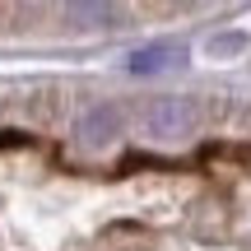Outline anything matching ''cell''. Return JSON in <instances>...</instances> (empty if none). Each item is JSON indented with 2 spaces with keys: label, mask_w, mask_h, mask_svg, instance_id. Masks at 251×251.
Masks as SVG:
<instances>
[{
  "label": "cell",
  "mask_w": 251,
  "mask_h": 251,
  "mask_svg": "<svg viewBox=\"0 0 251 251\" xmlns=\"http://www.w3.org/2000/svg\"><path fill=\"white\" fill-rule=\"evenodd\" d=\"M196 126L200 112L191 98H153L144 107V135H153V140H186V135H196Z\"/></svg>",
  "instance_id": "1"
},
{
  "label": "cell",
  "mask_w": 251,
  "mask_h": 251,
  "mask_svg": "<svg viewBox=\"0 0 251 251\" xmlns=\"http://www.w3.org/2000/svg\"><path fill=\"white\" fill-rule=\"evenodd\" d=\"M121 130V112L107 107V102H98V107H89L79 121H75V135H79V144H89V149H102V144H112Z\"/></svg>",
  "instance_id": "3"
},
{
  "label": "cell",
  "mask_w": 251,
  "mask_h": 251,
  "mask_svg": "<svg viewBox=\"0 0 251 251\" xmlns=\"http://www.w3.org/2000/svg\"><path fill=\"white\" fill-rule=\"evenodd\" d=\"M177 65H186V47L181 42H153V47H140V51L126 56L130 75H163V70H177Z\"/></svg>",
  "instance_id": "2"
},
{
  "label": "cell",
  "mask_w": 251,
  "mask_h": 251,
  "mask_svg": "<svg viewBox=\"0 0 251 251\" xmlns=\"http://www.w3.org/2000/svg\"><path fill=\"white\" fill-rule=\"evenodd\" d=\"M65 14H70L75 28H112L121 19V9L117 5H84V0H79V5H70Z\"/></svg>",
  "instance_id": "4"
},
{
  "label": "cell",
  "mask_w": 251,
  "mask_h": 251,
  "mask_svg": "<svg viewBox=\"0 0 251 251\" xmlns=\"http://www.w3.org/2000/svg\"><path fill=\"white\" fill-rule=\"evenodd\" d=\"M242 47V37H214V51H237Z\"/></svg>",
  "instance_id": "5"
}]
</instances>
